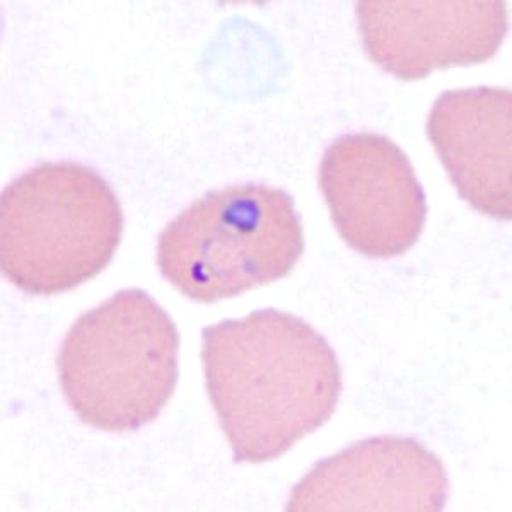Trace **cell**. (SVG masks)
Segmentation results:
<instances>
[{
  "mask_svg": "<svg viewBox=\"0 0 512 512\" xmlns=\"http://www.w3.org/2000/svg\"><path fill=\"white\" fill-rule=\"evenodd\" d=\"M205 386L236 463L275 460L332 419L342 371L303 318L268 308L202 332Z\"/></svg>",
  "mask_w": 512,
  "mask_h": 512,
  "instance_id": "1",
  "label": "cell"
},
{
  "mask_svg": "<svg viewBox=\"0 0 512 512\" xmlns=\"http://www.w3.org/2000/svg\"><path fill=\"white\" fill-rule=\"evenodd\" d=\"M355 16L369 59L402 81L487 62L509 30L501 0H364Z\"/></svg>",
  "mask_w": 512,
  "mask_h": 512,
  "instance_id": "6",
  "label": "cell"
},
{
  "mask_svg": "<svg viewBox=\"0 0 512 512\" xmlns=\"http://www.w3.org/2000/svg\"><path fill=\"white\" fill-rule=\"evenodd\" d=\"M180 333L142 289L113 294L70 326L57 355L59 383L77 419L106 432L151 424L175 393Z\"/></svg>",
  "mask_w": 512,
  "mask_h": 512,
  "instance_id": "2",
  "label": "cell"
},
{
  "mask_svg": "<svg viewBox=\"0 0 512 512\" xmlns=\"http://www.w3.org/2000/svg\"><path fill=\"white\" fill-rule=\"evenodd\" d=\"M304 251L294 198L263 183L205 193L159 234V272L195 303L212 304L284 279Z\"/></svg>",
  "mask_w": 512,
  "mask_h": 512,
  "instance_id": "4",
  "label": "cell"
},
{
  "mask_svg": "<svg viewBox=\"0 0 512 512\" xmlns=\"http://www.w3.org/2000/svg\"><path fill=\"white\" fill-rule=\"evenodd\" d=\"M318 183L338 234L357 253L390 260L419 241L427 198L407 154L388 137L355 132L333 140Z\"/></svg>",
  "mask_w": 512,
  "mask_h": 512,
  "instance_id": "5",
  "label": "cell"
},
{
  "mask_svg": "<svg viewBox=\"0 0 512 512\" xmlns=\"http://www.w3.org/2000/svg\"><path fill=\"white\" fill-rule=\"evenodd\" d=\"M122 234L117 193L84 164H38L0 197L2 275L31 296L69 292L96 277Z\"/></svg>",
  "mask_w": 512,
  "mask_h": 512,
  "instance_id": "3",
  "label": "cell"
},
{
  "mask_svg": "<svg viewBox=\"0 0 512 512\" xmlns=\"http://www.w3.org/2000/svg\"><path fill=\"white\" fill-rule=\"evenodd\" d=\"M427 137L458 195L483 216L511 221V91H446L432 105Z\"/></svg>",
  "mask_w": 512,
  "mask_h": 512,
  "instance_id": "8",
  "label": "cell"
},
{
  "mask_svg": "<svg viewBox=\"0 0 512 512\" xmlns=\"http://www.w3.org/2000/svg\"><path fill=\"white\" fill-rule=\"evenodd\" d=\"M443 461L410 437L364 439L316 463L292 489L289 512H439L448 502Z\"/></svg>",
  "mask_w": 512,
  "mask_h": 512,
  "instance_id": "7",
  "label": "cell"
}]
</instances>
